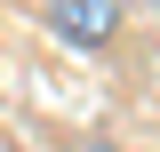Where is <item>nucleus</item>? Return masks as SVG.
<instances>
[{"label": "nucleus", "instance_id": "nucleus-2", "mask_svg": "<svg viewBox=\"0 0 160 152\" xmlns=\"http://www.w3.org/2000/svg\"><path fill=\"white\" fill-rule=\"evenodd\" d=\"M88 152H120V144H88Z\"/></svg>", "mask_w": 160, "mask_h": 152}, {"label": "nucleus", "instance_id": "nucleus-1", "mask_svg": "<svg viewBox=\"0 0 160 152\" xmlns=\"http://www.w3.org/2000/svg\"><path fill=\"white\" fill-rule=\"evenodd\" d=\"M48 24L72 48H112L120 40V0H48Z\"/></svg>", "mask_w": 160, "mask_h": 152}, {"label": "nucleus", "instance_id": "nucleus-3", "mask_svg": "<svg viewBox=\"0 0 160 152\" xmlns=\"http://www.w3.org/2000/svg\"><path fill=\"white\" fill-rule=\"evenodd\" d=\"M0 152H16V144H0Z\"/></svg>", "mask_w": 160, "mask_h": 152}]
</instances>
